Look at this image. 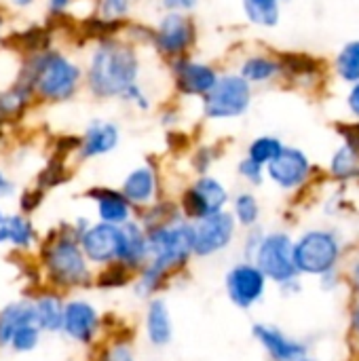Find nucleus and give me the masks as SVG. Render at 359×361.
Instances as JSON below:
<instances>
[{
    "instance_id": "7",
    "label": "nucleus",
    "mask_w": 359,
    "mask_h": 361,
    "mask_svg": "<svg viewBox=\"0 0 359 361\" xmlns=\"http://www.w3.org/2000/svg\"><path fill=\"white\" fill-rule=\"evenodd\" d=\"M167 66H169V72H171L174 89L182 97H199V99H203L220 78V72H218V68L214 63L195 59L190 55L171 59V61H167Z\"/></svg>"
},
{
    "instance_id": "2",
    "label": "nucleus",
    "mask_w": 359,
    "mask_h": 361,
    "mask_svg": "<svg viewBox=\"0 0 359 361\" xmlns=\"http://www.w3.org/2000/svg\"><path fill=\"white\" fill-rule=\"evenodd\" d=\"M83 68L59 49H42L21 57L17 78L25 82L34 102L61 104L72 99L83 87Z\"/></svg>"
},
{
    "instance_id": "23",
    "label": "nucleus",
    "mask_w": 359,
    "mask_h": 361,
    "mask_svg": "<svg viewBox=\"0 0 359 361\" xmlns=\"http://www.w3.org/2000/svg\"><path fill=\"white\" fill-rule=\"evenodd\" d=\"M146 334H148V341L154 347H159V349L161 347H167L171 343L174 324H171L167 305L161 298H152L150 305H148V313H146Z\"/></svg>"
},
{
    "instance_id": "14",
    "label": "nucleus",
    "mask_w": 359,
    "mask_h": 361,
    "mask_svg": "<svg viewBox=\"0 0 359 361\" xmlns=\"http://www.w3.org/2000/svg\"><path fill=\"white\" fill-rule=\"evenodd\" d=\"M336 131L343 144L334 150L330 159V176L336 180H358L359 178V121L336 123Z\"/></svg>"
},
{
    "instance_id": "12",
    "label": "nucleus",
    "mask_w": 359,
    "mask_h": 361,
    "mask_svg": "<svg viewBox=\"0 0 359 361\" xmlns=\"http://www.w3.org/2000/svg\"><path fill=\"white\" fill-rule=\"evenodd\" d=\"M78 245L85 258L95 264L116 262L121 256V224H93L78 237Z\"/></svg>"
},
{
    "instance_id": "11",
    "label": "nucleus",
    "mask_w": 359,
    "mask_h": 361,
    "mask_svg": "<svg viewBox=\"0 0 359 361\" xmlns=\"http://www.w3.org/2000/svg\"><path fill=\"white\" fill-rule=\"evenodd\" d=\"M311 161L305 150L296 146H284L281 152L264 167L267 176L284 190L303 186L311 176Z\"/></svg>"
},
{
    "instance_id": "10",
    "label": "nucleus",
    "mask_w": 359,
    "mask_h": 361,
    "mask_svg": "<svg viewBox=\"0 0 359 361\" xmlns=\"http://www.w3.org/2000/svg\"><path fill=\"white\" fill-rule=\"evenodd\" d=\"M235 237V218L226 212L197 220L193 226V254L199 258L214 256L231 245Z\"/></svg>"
},
{
    "instance_id": "25",
    "label": "nucleus",
    "mask_w": 359,
    "mask_h": 361,
    "mask_svg": "<svg viewBox=\"0 0 359 361\" xmlns=\"http://www.w3.org/2000/svg\"><path fill=\"white\" fill-rule=\"evenodd\" d=\"M245 19L256 27H277L281 21V0H241Z\"/></svg>"
},
{
    "instance_id": "6",
    "label": "nucleus",
    "mask_w": 359,
    "mask_h": 361,
    "mask_svg": "<svg viewBox=\"0 0 359 361\" xmlns=\"http://www.w3.org/2000/svg\"><path fill=\"white\" fill-rule=\"evenodd\" d=\"M339 241L332 233L326 231H311L300 237V241L292 247L294 267L300 273L309 275H324L332 271L339 260Z\"/></svg>"
},
{
    "instance_id": "40",
    "label": "nucleus",
    "mask_w": 359,
    "mask_h": 361,
    "mask_svg": "<svg viewBox=\"0 0 359 361\" xmlns=\"http://www.w3.org/2000/svg\"><path fill=\"white\" fill-rule=\"evenodd\" d=\"M40 197H42V192H38V195H36V192H23V197H21V209H23V212L36 209Z\"/></svg>"
},
{
    "instance_id": "9",
    "label": "nucleus",
    "mask_w": 359,
    "mask_h": 361,
    "mask_svg": "<svg viewBox=\"0 0 359 361\" xmlns=\"http://www.w3.org/2000/svg\"><path fill=\"white\" fill-rule=\"evenodd\" d=\"M229 203V190L224 184L212 176H199L190 188L182 195V212L186 218L203 220L207 216L224 212Z\"/></svg>"
},
{
    "instance_id": "38",
    "label": "nucleus",
    "mask_w": 359,
    "mask_h": 361,
    "mask_svg": "<svg viewBox=\"0 0 359 361\" xmlns=\"http://www.w3.org/2000/svg\"><path fill=\"white\" fill-rule=\"evenodd\" d=\"M212 161H214L212 150H209V148H201V150L197 152V159H195V167H197V171H199L201 176H205V171L209 169Z\"/></svg>"
},
{
    "instance_id": "20",
    "label": "nucleus",
    "mask_w": 359,
    "mask_h": 361,
    "mask_svg": "<svg viewBox=\"0 0 359 361\" xmlns=\"http://www.w3.org/2000/svg\"><path fill=\"white\" fill-rule=\"evenodd\" d=\"M148 260V237L146 228L138 222H125L121 224V256L118 262H123L129 269L142 267Z\"/></svg>"
},
{
    "instance_id": "1",
    "label": "nucleus",
    "mask_w": 359,
    "mask_h": 361,
    "mask_svg": "<svg viewBox=\"0 0 359 361\" xmlns=\"http://www.w3.org/2000/svg\"><path fill=\"white\" fill-rule=\"evenodd\" d=\"M140 53L133 42L121 36H108L95 42L83 85L97 99H118L127 87L140 80Z\"/></svg>"
},
{
    "instance_id": "21",
    "label": "nucleus",
    "mask_w": 359,
    "mask_h": 361,
    "mask_svg": "<svg viewBox=\"0 0 359 361\" xmlns=\"http://www.w3.org/2000/svg\"><path fill=\"white\" fill-rule=\"evenodd\" d=\"M89 197L95 199L97 216L106 224H125L131 218V203L123 197L121 190L112 188H93L89 190Z\"/></svg>"
},
{
    "instance_id": "45",
    "label": "nucleus",
    "mask_w": 359,
    "mask_h": 361,
    "mask_svg": "<svg viewBox=\"0 0 359 361\" xmlns=\"http://www.w3.org/2000/svg\"><path fill=\"white\" fill-rule=\"evenodd\" d=\"M2 220H4V214L0 212V224H2Z\"/></svg>"
},
{
    "instance_id": "3",
    "label": "nucleus",
    "mask_w": 359,
    "mask_h": 361,
    "mask_svg": "<svg viewBox=\"0 0 359 361\" xmlns=\"http://www.w3.org/2000/svg\"><path fill=\"white\" fill-rule=\"evenodd\" d=\"M254 99V87L237 72L220 74L214 89L201 99L203 116L209 121H233L241 118Z\"/></svg>"
},
{
    "instance_id": "32",
    "label": "nucleus",
    "mask_w": 359,
    "mask_h": 361,
    "mask_svg": "<svg viewBox=\"0 0 359 361\" xmlns=\"http://www.w3.org/2000/svg\"><path fill=\"white\" fill-rule=\"evenodd\" d=\"M40 341V330L34 326V324H28V326H21L13 336H11V347L17 351V353H28L32 349H36Z\"/></svg>"
},
{
    "instance_id": "17",
    "label": "nucleus",
    "mask_w": 359,
    "mask_h": 361,
    "mask_svg": "<svg viewBox=\"0 0 359 361\" xmlns=\"http://www.w3.org/2000/svg\"><path fill=\"white\" fill-rule=\"evenodd\" d=\"M121 142V131L112 121H91L85 133L78 137L80 159H95L110 154Z\"/></svg>"
},
{
    "instance_id": "35",
    "label": "nucleus",
    "mask_w": 359,
    "mask_h": 361,
    "mask_svg": "<svg viewBox=\"0 0 359 361\" xmlns=\"http://www.w3.org/2000/svg\"><path fill=\"white\" fill-rule=\"evenodd\" d=\"M199 0H161L165 13H186L190 15L197 8Z\"/></svg>"
},
{
    "instance_id": "27",
    "label": "nucleus",
    "mask_w": 359,
    "mask_h": 361,
    "mask_svg": "<svg viewBox=\"0 0 359 361\" xmlns=\"http://www.w3.org/2000/svg\"><path fill=\"white\" fill-rule=\"evenodd\" d=\"M34 317H36L38 330L59 332L63 324V302L59 300V296H53V294L40 296L34 302Z\"/></svg>"
},
{
    "instance_id": "5",
    "label": "nucleus",
    "mask_w": 359,
    "mask_h": 361,
    "mask_svg": "<svg viewBox=\"0 0 359 361\" xmlns=\"http://www.w3.org/2000/svg\"><path fill=\"white\" fill-rule=\"evenodd\" d=\"M44 262H47L51 281H55L57 286L74 288V286L85 283L89 277L87 258L78 245V239L61 237L53 241L47 250Z\"/></svg>"
},
{
    "instance_id": "42",
    "label": "nucleus",
    "mask_w": 359,
    "mask_h": 361,
    "mask_svg": "<svg viewBox=\"0 0 359 361\" xmlns=\"http://www.w3.org/2000/svg\"><path fill=\"white\" fill-rule=\"evenodd\" d=\"M34 2H38V0H13V4L19 6V8H28V6H32Z\"/></svg>"
},
{
    "instance_id": "33",
    "label": "nucleus",
    "mask_w": 359,
    "mask_h": 361,
    "mask_svg": "<svg viewBox=\"0 0 359 361\" xmlns=\"http://www.w3.org/2000/svg\"><path fill=\"white\" fill-rule=\"evenodd\" d=\"M118 99L125 102V104H129V106H133V108H138V110H142V112H146V110L152 108V99H150V95L146 93V89L142 87L140 80L133 82L131 87H127Z\"/></svg>"
},
{
    "instance_id": "30",
    "label": "nucleus",
    "mask_w": 359,
    "mask_h": 361,
    "mask_svg": "<svg viewBox=\"0 0 359 361\" xmlns=\"http://www.w3.org/2000/svg\"><path fill=\"white\" fill-rule=\"evenodd\" d=\"M284 146H286V144H284L279 137H275V135H258V137H254V140L250 142V146H248V159H252V161H256L258 165L267 167V165L281 152Z\"/></svg>"
},
{
    "instance_id": "19",
    "label": "nucleus",
    "mask_w": 359,
    "mask_h": 361,
    "mask_svg": "<svg viewBox=\"0 0 359 361\" xmlns=\"http://www.w3.org/2000/svg\"><path fill=\"white\" fill-rule=\"evenodd\" d=\"M254 336L260 341V345L269 351V355L275 361H298L305 357L307 349L296 343L290 341L286 334H281L279 330L271 328V326H254Z\"/></svg>"
},
{
    "instance_id": "4",
    "label": "nucleus",
    "mask_w": 359,
    "mask_h": 361,
    "mask_svg": "<svg viewBox=\"0 0 359 361\" xmlns=\"http://www.w3.org/2000/svg\"><path fill=\"white\" fill-rule=\"evenodd\" d=\"M197 23L193 15L186 13H165L157 25H152V38L150 47L165 59H178L184 55H190V51L197 44Z\"/></svg>"
},
{
    "instance_id": "34",
    "label": "nucleus",
    "mask_w": 359,
    "mask_h": 361,
    "mask_svg": "<svg viewBox=\"0 0 359 361\" xmlns=\"http://www.w3.org/2000/svg\"><path fill=\"white\" fill-rule=\"evenodd\" d=\"M237 171H239V176H241L243 180H248V182H250V184H254V186L262 184V180H264V167H262V165H258L256 161L248 159V157L239 161Z\"/></svg>"
},
{
    "instance_id": "15",
    "label": "nucleus",
    "mask_w": 359,
    "mask_h": 361,
    "mask_svg": "<svg viewBox=\"0 0 359 361\" xmlns=\"http://www.w3.org/2000/svg\"><path fill=\"white\" fill-rule=\"evenodd\" d=\"M99 328V317L93 305L87 300H72L63 305V324L61 330L76 343L89 345Z\"/></svg>"
},
{
    "instance_id": "24",
    "label": "nucleus",
    "mask_w": 359,
    "mask_h": 361,
    "mask_svg": "<svg viewBox=\"0 0 359 361\" xmlns=\"http://www.w3.org/2000/svg\"><path fill=\"white\" fill-rule=\"evenodd\" d=\"M34 324L36 326V317H34V302H13L8 307H4L0 311V347H6L11 343V336L21 328ZM38 328V326H36Z\"/></svg>"
},
{
    "instance_id": "46",
    "label": "nucleus",
    "mask_w": 359,
    "mask_h": 361,
    "mask_svg": "<svg viewBox=\"0 0 359 361\" xmlns=\"http://www.w3.org/2000/svg\"><path fill=\"white\" fill-rule=\"evenodd\" d=\"M298 361H313V360H307V357H303V360H298Z\"/></svg>"
},
{
    "instance_id": "36",
    "label": "nucleus",
    "mask_w": 359,
    "mask_h": 361,
    "mask_svg": "<svg viewBox=\"0 0 359 361\" xmlns=\"http://www.w3.org/2000/svg\"><path fill=\"white\" fill-rule=\"evenodd\" d=\"M99 361H133V351L127 345L121 343V345H114V347L106 349Z\"/></svg>"
},
{
    "instance_id": "22",
    "label": "nucleus",
    "mask_w": 359,
    "mask_h": 361,
    "mask_svg": "<svg viewBox=\"0 0 359 361\" xmlns=\"http://www.w3.org/2000/svg\"><path fill=\"white\" fill-rule=\"evenodd\" d=\"M121 192L131 205H148L157 195V173H154V169L148 167V165L135 167L125 178Z\"/></svg>"
},
{
    "instance_id": "26",
    "label": "nucleus",
    "mask_w": 359,
    "mask_h": 361,
    "mask_svg": "<svg viewBox=\"0 0 359 361\" xmlns=\"http://www.w3.org/2000/svg\"><path fill=\"white\" fill-rule=\"evenodd\" d=\"M332 74L343 85H353L359 80V38L347 40L332 59Z\"/></svg>"
},
{
    "instance_id": "31",
    "label": "nucleus",
    "mask_w": 359,
    "mask_h": 361,
    "mask_svg": "<svg viewBox=\"0 0 359 361\" xmlns=\"http://www.w3.org/2000/svg\"><path fill=\"white\" fill-rule=\"evenodd\" d=\"M258 216H260V207H258L256 197L250 192H241L235 199V216L233 218H237L243 226H252V224H256Z\"/></svg>"
},
{
    "instance_id": "39",
    "label": "nucleus",
    "mask_w": 359,
    "mask_h": 361,
    "mask_svg": "<svg viewBox=\"0 0 359 361\" xmlns=\"http://www.w3.org/2000/svg\"><path fill=\"white\" fill-rule=\"evenodd\" d=\"M72 2L74 0H47V8H49L51 15L59 17V15H66L68 13V8L72 6Z\"/></svg>"
},
{
    "instance_id": "28",
    "label": "nucleus",
    "mask_w": 359,
    "mask_h": 361,
    "mask_svg": "<svg viewBox=\"0 0 359 361\" xmlns=\"http://www.w3.org/2000/svg\"><path fill=\"white\" fill-rule=\"evenodd\" d=\"M34 241V228L23 216H4L0 224V245L13 243L17 247H30Z\"/></svg>"
},
{
    "instance_id": "16",
    "label": "nucleus",
    "mask_w": 359,
    "mask_h": 361,
    "mask_svg": "<svg viewBox=\"0 0 359 361\" xmlns=\"http://www.w3.org/2000/svg\"><path fill=\"white\" fill-rule=\"evenodd\" d=\"M281 61V80L296 87H315L324 78L322 59L309 53H277Z\"/></svg>"
},
{
    "instance_id": "8",
    "label": "nucleus",
    "mask_w": 359,
    "mask_h": 361,
    "mask_svg": "<svg viewBox=\"0 0 359 361\" xmlns=\"http://www.w3.org/2000/svg\"><path fill=\"white\" fill-rule=\"evenodd\" d=\"M292 241L284 233H273L262 237L254 258L260 273L277 283H292L296 277V267L292 258Z\"/></svg>"
},
{
    "instance_id": "29",
    "label": "nucleus",
    "mask_w": 359,
    "mask_h": 361,
    "mask_svg": "<svg viewBox=\"0 0 359 361\" xmlns=\"http://www.w3.org/2000/svg\"><path fill=\"white\" fill-rule=\"evenodd\" d=\"M135 2L138 0H95V17L106 23L125 25Z\"/></svg>"
},
{
    "instance_id": "13",
    "label": "nucleus",
    "mask_w": 359,
    "mask_h": 361,
    "mask_svg": "<svg viewBox=\"0 0 359 361\" xmlns=\"http://www.w3.org/2000/svg\"><path fill=\"white\" fill-rule=\"evenodd\" d=\"M264 288H267V277L260 273L256 264L250 262L237 264L226 275L229 298L241 309H250L254 302H258L264 294Z\"/></svg>"
},
{
    "instance_id": "37",
    "label": "nucleus",
    "mask_w": 359,
    "mask_h": 361,
    "mask_svg": "<svg viewBox=\"0 0 359 361\" xmlns=\"http://www.w3.org/2000/svg\"><path fill=\"white\" fill-rule=\"evenodd\" d=\"M345 108H347V112L351 114L353 121H359V80L349 85L347 95H345Z\"/></svg>"
},
{
    "instance_id": "43",
    "label": "nucleus",
    "mask_w": 359,
    "mask_h": 361,
    "mask_svg": "<svg viewBox=\"0 0 359 361\" xmlns=\"http://www.w3.org/2000/svg\"><path fill=\"white\" fill-rule=\"evenodd\" d=\"M353 328L359 332V305L358 309H355V313H353Z\"/></svg>"
},
{
    "instance_id": "44",
    "label": "nucleus",
    "mask_w": 359,
    "mask_h": 361,
    "mask_svg": "<svg viewBox=\"0 0 359 361\" xmlns=\"http://www.w3.org/2000/svg\"><path fill=\"white\" fill-rule=\"evenodd\" d=\"M2 27H4V15H2V11H0V34H2Z\"/></svg>"
},
{
    "instance_id": "18",
    "label": "nucleus",
    "mask_w": 359,
    "mask_h": 361,
    "mask_svg": "<svg viewBox=\"0 0 359 361\" xmlns=\"http://www.w3.org/2000/svg\"><path fill=\"white\" fill-rule=\"evenodd\" d=\"M237 74L241 78H245L252 87L258 85H271L281 80V61L277 53L271 51H256L245 55L239 61V70Z\"/></svg>"
},
{
    "instance_id": "41",
    "label": "nucleus",
    "mask_w": 359,
    "mask_h": 361,
    "mask_svg": "<svg viewBox=\"0 0 359 361\" xmlns=\"http://www.w3.org/2000/svg\"><path fill=\"white\" fill-rule=\"evenodd\" d=\"M11 192H13V184L6 180V176L0 169V197H8Z\"/></svg>"
}]
</instances>
